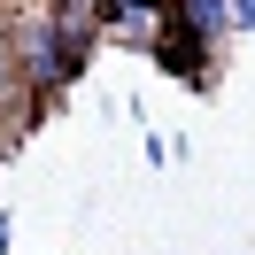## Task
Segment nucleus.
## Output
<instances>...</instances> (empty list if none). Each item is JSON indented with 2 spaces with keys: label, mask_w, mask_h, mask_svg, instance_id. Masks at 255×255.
Returning a JSON list of instances; mask_svg holds the SVG:
<instances>
[{
  "label": "nucleus",
  "mask_w": 255,
  "mask_h": 255,
  "mask_svg": "<svg viewBox=\"0 0 255 255\" xmlns=\"http://www.w3.org/2000/svg\"><path fill=\"white\" fill-rule=\"evenodd\" d=\"M101 39L109 47L162 54L170 47V0H101Z\"/></svg>",
  "instance_id": "1"
},
{
  "label": "nucleus",
  "mask_w": 255,
  "mask_h": 255,
  "mask_svg": "<svg viewBox=\"0 0 255 255\" xmlns=\"http://www.w3.org/2000/svg\"><path fill=\"white\" fill-rule=\"evenodd\" d=\"M170 39H193V47H224L232 31V0H170Z\"/></svg>",
  "instance_id": "2"
},
{
  "label": "nucleus",
  "mask_w": 255,
  "mask_h": 255,
  "mask_svg": "<svg viewBox=\"0 0 255 255\" xmlns=\"http://www.w3.org/2000/svg\"><path fill=\"white\" fill-rule=\"evenodd\" d=\"M8 0H0V101H23V85H16V39H8Z\"/></svg>",
  "instance_id": "3"
},
{
  "label": "nucleus",
  "mask_w": 255,
  "mask_h": 255,
  "mask_svg": "<svg viewBox=\"0 0 255 255\" xmlns=\"http://www.w3.org/2000/svg\"><path fill=\"white\" fill-rule=\"evenodd\" d=\"M232 31H255V0H232Z\"/></svg>",
  "instance_id": "4"
}]
</instances>
